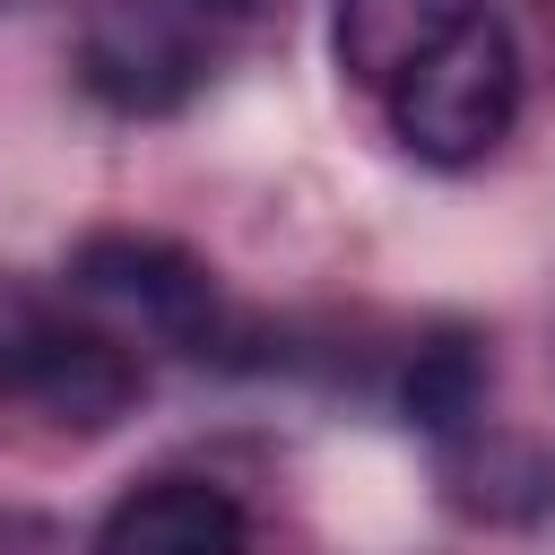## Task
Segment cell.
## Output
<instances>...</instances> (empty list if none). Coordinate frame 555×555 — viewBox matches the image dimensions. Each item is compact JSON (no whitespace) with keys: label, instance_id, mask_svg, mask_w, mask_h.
Instances as JSON below:
<instances>
[{"label":"cell","instance_id":"7","mask_svg":"<svg viewBox=\"0 0 555 555\" xmlns=\"http://www.w3.org/2000/svg\"><path fill=\"white\" fill-rule=\"evenodd\" d=\"M477 399H486V364H477L468 338L416 347V364H408V416H416L434 442H460V434L477 425Z\"/></svg>","mask_w":555,"mask_h":555},{"label":"cell","instance_id":"5","mask_svg":"<svg viewBox=\"0 0 555 555\" xmlns=\"http://www.w3.org/2000/svg\"><path fill=\"white\" fill-rule=\"evenodd\" d=\"M87 555H251V520L208 477H147L95 520Z\"/></svg>","mask_w":555,"mask_h":555},{"label":"cell","instance_id":"6","mask_svg":"<svg viewBox=\"0 0 555 555\" xmlns=\"http://www.w3.org/2000/svg\"><path fill=\"white\" fill-rule=\"evenodd\" d=\"M486 0H338L330 9V52L364 95H390L408 69H425Z\"/></svg>","mask_w":555,"mask_h":555},{"label":"cell","instance_id":"4","mask_svg":"<svg viewBox=\"0 0 555 555\" xmlns=\"http://www.w3.org/2000/svg\"><path fill=\"white\" fill-rule=\"evenodd\" d=\"M78 78L113 113H173L208 78L199 0H95L78 17Z\"/></svg>","mask_w":555,"mask_h":555},{"label":"cell","instance_id":"9","mask_svg":"<svg viewBox=\"0 0 555 555\" xmlns=\"http://www.w3.org/2000/svg\"><path fill=\"white\" fill-rule=\"evenodd\" d=\"M217 9H251V0H217Z\"/></svg>","mask_w":555,"mask_h":555},{"label":"cell","instance_id":"8","mask_svg":"<svg viewBox=\"0 0 555 555\" xmlns=\"http://www.w3.org/2000/svg\"><path fill=\"white\" fill-rule=\"evenodd\" d=\"M0 555H61V538L26 512H0Z\"/></svg>","mask_w":555,"mask_h":555},{"label":"cell","instance_id":"3","mask_svg":"<svg viewBox=\"0 0 555 555\" xmlns=\"http://www.w3.org/2000/svg\"><path fill=\"white\" fill-rule=\"evenodd\" d=\"M390 130L425 156V165H468L486 156L512 113H520V52H512V26L494 9H477L425 69H408L390 95Z\"/></svg>","mask_w":555,"mask_h":555},{"label":"cell","instance_id":"1","mask_svg":"<svg viewBox=\"0 0 555 555\" xmlns=\"http://www.w3.org/2000/svg\"><path fill=\"white\" fill-rule=\"evenodd\" d=\"M0 399L35 408L61 434H104L139 399V356L113 330L69 321L26 286H0Z\"/></svg>","mask_w":555,"mask_h":555},{"label":"cell","instance_id":"2","mask_svg":"<svg viewBox=\"0 0 555 555\" xmlns=\"http://www.w3.org/2000/svg\"><path fill=\"white\" fill-rule=\"evenodd\" d=\"M69 295L121 347L156 338V347L208 356V338H217V278H208V260L182 251V243H165V234H139V225L87 234L69 251Z\"/></svg>","mask_w":555,"mask_h":555}]
</instances>
